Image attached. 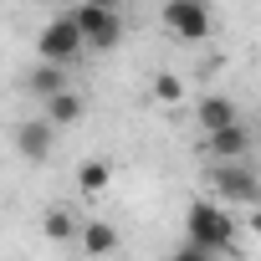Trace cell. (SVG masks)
Instances as JSON below:
<instances>
[{
	"instance_id": "cell-1",
	"label": "cell",
	"mask_w": 261,
	"mask_h": 261,
	"mask_svg": "<svg viewBox=\"0 0 261 261\" xmlns=\"http://www.w3.org/2000/svg\"><path fill=\"white\" fill-rule=\"evenodd\" d=\"M236 225L230 210L220 200H195L185 210V246H179V261H215V256H236Z\"/></svg>"
},
{
	"instance_id": "cell-2",
	"label": "cell",
	"mask_w": 261,
	"mask_h": 261,
	"mask_svg": "<svg viewBox=\"0 0 261 261\" xmlns=\"http://www.w3.org/2000/svg\"><path fill=\"white\" fill-rule=\"evenodd\" d=\"M67 16L77 21V31H82L87 51H97V57H102V51H118V46H123V16H118V11L92 6V0H77Z\"/></svg>"
},
{
	"instance_id": "cell-3",
	"label": "cell",
	"mask_w": 261,
	"mask_h": 261,
	"mask_svg": "<svg viewBox=\"0 0 261 261\" xmlns=\"http://www.w3.org/2000/svg\"><path fill=\"white\" fill-rule=\"evenodd\" d=\"M159 16H164V31L179 36V41H190V46L210 41V31H215V16H210L205 0H164Z\"/></svg>"
},
{
	"instance_id": "cell-4",
	"label": "cell",
	"mask_w": 261,
	"mask_h": 261,
	"mask_svg": "<svg viewBox=\"0 0 261 261\" xmlns=\"http://www.w3.org/2000/svg\"><path fill=\"white\" fill-rule=\"evenodd\" d=\"M82 51H87V41H82V31H77V21H72L67 11H62V16H51V21L36 31V57H46V62L72 67Z\"/></svg>"
},
{
	"instance_id": "cell-5",
	"label": "cell",
	"mask_w": 261,
	"mask_h": 261,
	"mask_svg": "<svg viewBox=\"0 0 261 261\" xmlns=\"http://www.w3.org/2000/svg\"><path fill=\"white\" fill-rule=\"evenodd\" d=\"M215 195H220V205H256L261 200V185H256V169L246 164V159H215Z\"/></svg>"
},
{
	"instance_id": "cell-6",
	"label": "cell",
	"mask_w": 261,
	"mask_h": 261,
	"mask_svg": "<svg viewBox=\"0 0 261 261\" xmlns=\"http://www.w3.org/2000/svg\"><path fill=\"white\" fill-rule=\"evenodd\" d=\"M51 149H57V128H51L46 118H26V123H16V154H21L26 164H46Z\"/></svg>"
},
{
	"instance_id": "cell-7",
	"label": "cell",
	"mask_w": 261,
	"mask_h": 261,
	"mask_svg": "<svg viewBox=\"0 0 261 261\" xmlns=\"http://www.w3.org/2000/svg\"><path fill=\"white\" fill-rule=\"evenodd\" d=\"M205 149H210V159H246L251 154V128L241 118L236 123H220V128L205 134Z\"/></svg>"
},
{
	"instance_id": "cell-8",
	"label": "cell",
	"mask_w": 261,
	"mask_h": 261,
	"mask_svg": "<svg viewBox=\"0 0 261 261\" xmlns=\"http://www.w3.org/2000/svg\"><path fill=\"white\" fill-rule=\"evenodd\" d=\"M41 102H46L41 118L57 128V134H62V128H72V123H82V113H87V102H82L72 87H62V92H51V97H41Z\"/></svg>"
},
{
	"instance_id": "cell-9",
	"label": "cell",
	"mask_w": 261,
	"mask_h": 261,
	"mask_svg": "<svg viewBox=\"0 0 261 261\" xmlns=\"http://www.w3.org/2000/svg\"><path fill=\"white\" fill-rule=\"evenodd\" d=\"M236 118H241V108H236V97H225V92H210V97L195 102V123L205 128V134L220 128V123H236Z\"/></svg>"
},
{
	"instance_id": "cell-10",
	"label": "cell",
	"mask_w": 261,
	"mask_h": 261,
	"mask_svg": "<svg viewBox=\"0 0 261 261\" xmlns=\"http://www.w3.org/2000/svg\"><path fill=\"white\" fill-rule=\"evenodd\" d=\"M62 87H67V67L36 57V67L26 72V92H31V97H51V92H62Z\"/></svg>"
},
{
	"instance_id": "cell-11",
	"label": "cell",
	"mask_w": 261,
	"mask_h": 261,
	"mask_svg": "<svg viewBox=\"0 0 261 261\" xmlns=\"http://www.w3.org/2000/svg\"><path fill=\"white\" fill-rule=\"evenodd\" d=\"M77 246H82L87 256H113V251H118V230H113L108 220H82V225H77Z\"/></svg>"
},
{
	"instance_id": "cell-12",
	"label": "cell",
	"mask_w": 261,
	"mask_h": 261,
	"mask_svg": "<svg viewBox=\"0 0 261 261\" xmlns=\"http://www.w3.org/2000/svg\"><path fill=\"white\" fill-rule=\"evenodd\" d=\"M108 185H113V164L108 159H82L77 164V190L82 195H102Z\"/></svg>"
},
{
	"instance_id": "cell-13",
	"label": "cell",
	"mask_w": 261,
	"mask_h": 261,
	"mask_svg": "<svg viewBox=\"0 0 261 261\" xmlns=\"http://www.w3.org/2000/svg\"><path fill=\"white\" fill-rule=\"evenodd\" d=\"M41 236H46V241H72V236H77V215L62 210V205L46 210V215H41Z\"/></svg>"
},
{
	"instance_id": "cell-14",
	"label": "cell",
	"mask_w": 261,
	"mask_h": 261,
	"mask_svg": "<svg viewBox=\"0 0 261 261\" xmlns=\"http://www.w3.org/2000/svg\"><path fill=\"white\" fill-rule=\"evenodd\" d=\"M154 97H159L164 108L185 102V77H174V72H159V77H154Z\"/></svg>"
},
{
	"instance_id": "cell-15",
	"label": "cell",
	"mask_w": 261,
	"mask_h": 261,
	"mask_svg": "<svg viewBox=\"0 0 261 261\" xmlns=\"http://www.w3.org/2000/svg\"><path fill=\"white\" fill-rule=\"evenodd\" d=\"M92 6H108V11H118V6H123V0H92Z\"/></svg>"
}]
</instances>
